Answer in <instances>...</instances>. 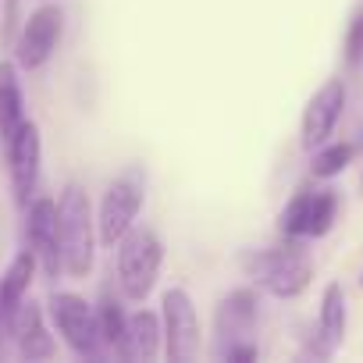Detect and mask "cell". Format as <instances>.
<instances>
[{"mask_svg":"<svg viewBox=\"0 0 363 363\" xmlns=\"http://www.w3.org/2000/svg\"><path fill=\"white\" fill-rule=\"evenodd\" d=\"M164 331H160V320L153 310H139L128 317L125 324V338H121V359H139V363H150L157 356V345H160Z\"/></svg>","mask_w":363,"mask_h":363,"instance_id":"9a60e30c","label":"cell"},{"mask_svg":"<svg viewBox=\"0 0 363 363\" xmlns=\"http://www.w3.org/2000/svg\"><path fill=\"white\" fill-rule=\"evenodd\" d=\"M61 33H65V11L57 4H43L40 11H33L26 18L22 36H18V65L29 68V72L43 68L54 57Z\"/></svg>","mask_w":363,"mask_h":363,"instance_id":"9c48e42d","label":"cell"},{"mask_svg":"<svg viewBox=\"0 0 363 363\" xmlns=\"http://www.w3.org/2000/svg\"><path fill=\"white\" fill-rule=\"evenodd\" d=\"M26 121V104H22V86L15 65L0 61V139H11L18 125Z\"/></svg>","mask_w":363,"mask_h":363,"instance_id":"e0dca14e","label":"cell"},{"mask_svg":"<svg viewBox=\"0 0 363 363\" xmlns=\"http://www.w3.org/2000/svg\"><path fill=\"white\" fill-rule=\"evenodd\" d=\"M33 274H36V253L33 250H22L8 264V271L0 274V356L8 352V342L15 338V320H18V310L26 303Z\"/></svg>","mask_w":363,"mask_h":363,"instance_id":"7c38bea8","label":"cell"},{"mask_svg":"<svg viewBox=\"0 0 363 363\" xmlns=\"http://www.w3.org/2000/svg\"><path fill=\"white\" fill-rule=\"evenodd\" d=\"M317 338H320V352H335L345 338V292L338 281H331L320 296V317H317Z\"/></svg>","mask_w":363,"mask_h":363,"instance_id":"2e32d148","label":"cell"},{"mask_svg":"<svg viewBox=\"0 0 363 363\" xmlns=\"http://www.w3.org/2000/svg\"><path fill=\"white\" fill-rule=\"evenodd\" d=\"M164 345L171 363H189L200 352V317L186 289H167L164 292Z\"/></svg>","mask_w":363,"mask_h":363,"instance_id":"52a82bcc","label":"cell"},{"mask_svg":"<svg viewBox=\"0 0 363 363\" xmlns=\"http://www.w3.org/2000/svg\"><path fill=\"white\" fill-rule=\"evenodd\" d=\"M246 278H253L257 289L278 299H296L310 289L313 281V264L303 250L285 246V250H246L239 257Z\"/></svg>","mask_w":363,"mask_h":363,"instance_id":"7a4b0ae2","label":"cell"},{"mask_svg":"<svg viewBox=\"0 0 363 363\" xmlns=\"http://www.w3.org/2000/svg\"><path fill=\"white\" fill-rule=\"evenodd\" d=\"M125 324H128V317H125V310H121V303L111 296V292H104L100 296V306H96V331H100V349H107V352H121V338H125Z\"/></svg>","mask_w":363,"mask_h":363,"instance_id":"ac0fdd59","label":"cell"},{"mask_svg":"<svg viewBox=\"0 0 363 363\" xmlns=\"http://www.w3.org/2000/svg\"><path fill=\"white\" fill-rule=\"evenodd\" d=\"M57 242H61V271L72 278H86L93 271L96 221L89 196L79 186H68L57 200Z\"/></svg>","mask_w":363,"mask_h":363,"instance_id":"6da1fadb","label":"cell"},{"mask_svg":"<svg viewBox=\"0 0 363 363\" xmlns=\"http://www.w3.org/2000/svg\"><path fill=\"white\" fill-rule=\"evenodd\" d=\"M26 235H29V250L36 253V264H43V271L50 278H57L61 271V242H57V203L40 196L29 203V218H26Z\"/></svg>","mask_w":363,"mask_h":363,"instance_id":"4fadbf2b","label":"cell"},{"mask_svg":"<svg viewBox=\"0 0 363 363\" xmlns=\"http://www.w3.org/2000/svg\"><path fill=\"white\" fill-rule=\"evenodd\" d=\"M349 160H352V146L349 143H324V146H317L310 171H313V178H335V174H342L349 167Z\"/></svg>","mask_w":363,"mask_h":363,"instance_id":"d6986e66","label":"cell"},{"mask_svg":"<svg viewBox=\"0 0 363 363\" xmlns=\"http://www.w3.org/2000/svg\"><path fill=\"white\" fill-rule=\"evenodd\" d=\"M40 157H43V143H40V128L26 118L18 125V132L8 139V160H11V186H15V200L22 207H29L36 182H40Z\"/></svg>","mask_w":363,"mask_h":363,"instance_id":"30bf717a","label":"cell"},{"mask_svg":"<svg viewBox=\"0 0 363 363\" xmlns=\"http://www.w3.org/2000/svg\"><path fill=\"white\" fill-rule=\"evenodd\" d=\"M143 193H146V174L139 167H125L100 200V214H96V235L104 246H118V239L135 225V214L143 207Z\"/></svg>","mask_w":363,"mask_h":363,"instance_id":"277c9868","label":"cell"},{"mask_svg":"<svg viewBox=\"0 0 363 363\" xmlns=\"http://www.w3.org/2000/svg\"><path fill=\"white\" fill-rule=\"evenodd\" d=\"M345 61H349V65H359V61H363V11H356L352 22H349V33H345Z\"/></svg>","mask_w":363,"mask_h":363,"instance_id":"ffe728a7","label":"cell"},{"mask_svg":"<svg viewBox=\"0 0 363 363\" xmlns=\"http://www.w3.org/2000/svg\"><path fill=\"white\" fill-rule=\"evenodd\" d=\"M345 111V82L342 79H328L306 104L303 111V125H299V135H303V146L306 150H317L331 139L338 118Z\"/></svg>","mask_w":363,"mask_h":363,"instance_id":"8fae6325","label":"cell"},{"mask_svg":"<svg viewBox=\"0 0 363 363\" xmlns=\"http://www.w3.org/2000/svg\"><path fill=\"white\" fill-rule=\"evenodd\" d=\"M50 320L57 335L68 342V349L79 359H96L100 349V331H96V310L75 296V292H54L50 296Z\"/></svg>","mask_w":363,"mask_h":363,"instance_id":"8992f818","label":"cell"},{"mask_svg":"<svg viewBox=\"0 0 363 363\" xmlns=\"http://www.w3.org/2000/svg\"><path fill=\"white\" fill-rule=\"evenodd\" d=\"M164 246L150 228H128L118 239V285L128 299H146L157 274H160Z\"/></svg>","mask_w":363,"mask_h":363,"instance_id":"3957f363","label":"cell"},{"mask_svg":"<svg viewBox=\"0 0 363 363\" xmlns=\"http://www.w3.org/2000/svg\"><path fill=\"white\" fill-rule=\"evenodd\" d=\"M257 324V296L253 289H235L218 306V359H257V345L250 342Z\"/></svg>","mask_w":363,"mask_h":363,"instance_id":"5b68a950","label":"cell"},{"mask_svg":"<svg viewBox=\"0 0 363 363\" xmlns=\"http://www.w3.org/2000/svg\"><path fill=\"white\" fill-rule=\"evenodd\" d=\"M359 285H363V278H359Z\"/></svg>","mask_w":363,"mask_h":363,"instance_id":"44dd1931","label":"cell"},{"mask_svg":"<svg viewBox=\"0 0 363 363\" xmlns=\"http://www.w3.org/2000/svg\"><path fill=\"white\" fill-rule=\"evenodd\" d=\"M15 345L22 359H54L57 345L43 324V310L40 303H22L18 320H15Z\"/></svg>","mask_w":363,"mask_h":363,"instance_id":"5bb4252c","label":"cell"},{"mask_svg":"<svg viewBox=\"0 0 363 363\" xmlns=\"http://www.w3.org/2000/svg\"><path fill=\"white\" fill-rule=\"evenodd\" d=\"M338 218V196L331 189H313V193H296L289 207L278 218V228L289 239H320L331 232Z\"/></svg>","mask_w":363,"mask_h":363,"instance_id":"ba28073f","label":"cell"}]
</instances>
